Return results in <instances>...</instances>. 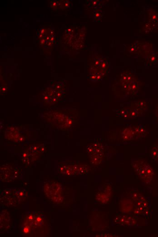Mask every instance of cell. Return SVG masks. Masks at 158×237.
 Masks as SVG:
<instances>
[{
  "label": "cell",
  "mask_w": 158,
  "mask_h": 237,
  "mask_svg": "<svg viewBox=\"0 0 158 237\" xmlns=\"http://www.w3.org/2000/svg\"><path fill=\"white\" fill-rule=\"evenodd\" d=\"M42 36H43V35H42V34H40V35H39V38H41L42 37Z\"/></svg>",
  "instance_id": "d4e9b609"
},
{
  "label": "cell",
  "mask_w": 158,
  "mask_h": 237,
  "mask_svg": "<svg viewBox=\"0 0 158 237\" xmlns=\"http://www.w3.org/2000/svg\"><path fill=\"white\" fill-rule=\"evenodd\" d=\"M45 29H42L41 31V33L42 34H43V33H44V32H45Z\"/></svg>",
  "instance_id": "603a6c76"
},
{
  "label": "cell",
  "mask_w": 158,
  "mask_h": 237,
  "mask_svg": "<svg viewBox=\"0 0 158 237\" xmlns=\"http://www.w3.org/2000/svg\"><path fill=\"white\" fill-rule=\"evenodd\" d=\"M156 110H158V104L157 105V106H156Z\"/></svg>",
  "instance_id": "83f0119b"
},
{
  "label": "cell",
  "mask_w": 158,
  "mask_h": 237,
  "mask_svg": "<svg viewBox=\"0 0 158 237\" xmlns=\"http://www.w3.org/2000/svg\"><path fill=\"white\" fill-rule=\"evenodd\" d=\"M149 18L150 24L153 25L158 24V13L154 9H151L149 12Z\"/></svg>",
  "instance_id": "277c9868"
},
{
  "label": "cell",
  "mask_w": 158,
  "mask_h": 237,
  "mask_svg": "<svg viewBox=\"0 0 158 237\" xmlns=\"http://www.w3.org/2000/svg\"><path fill=\"white\" fill-rule=\"evenodd\" d=\"M133 206V202L131 199L128 198L124 199L119 202L120 212L124 214L129 213L132 210Z\"/></svg>",
  "instance_id": "3957f363"
},
{
  "label": "cell",
  "mask_w": 158,
  "mask_h": 237,
  "mask_svg": "<svg viewBox=\"0 0 158 237\" xmlns=\"http://www.w3.org/2000/svg\"><path fill=\"white\" fill-rule=\"evenodd\" d=\"M123 138L125 140L132 139L135 136L134 131L130 128H127L122 133Z\"/></svg>",
  "instance_id": "5b68a950"
},
{
  "label": "cell",
  "mask_w": 158,
  "mask_h": 237,
  "mask_svg": "<svg viewBox=\"0 0 158 237\" xmlns=\"http://www.w3.org/2000/svg\"><path fill=\"white\" fill-rule=\"evenodd\" d=\"M147 60L150 64H155L158 61V55L154 52L150 53L147 57Z\"/></svg>",
  "instance_id": "ba28073f"
},
{
  "label": "cell",
  "mask_w": 158,
  "mask_h": 237,
  "mask_svg": "<svg viewBox=\"0 0 158 237\" xmlns=\"http://www.w3.org/2000/svg\"><path fill=\"white\" fill-rule=\"evenodd\" d=\"M87 151L88 153L91 154H93L94 152V149L93 146L92 145H89L88 147L87 148Z\"/></svg>",
  "instance_id": "9a60e30c"
},
{
  "label": "cell",
  "mask_w": 158,
  "mask_h": 237,
  "mask_svg": "<svg viewBox=\"0 0 158 237\" xmlns=\"http://www.w3.org/2000/svg\"><path fill=\"white\" fill-rule=\"evenodd\" d=\"M134 131L135 135H137L138 137H141L146 135V131L143 126H139L136 127Z\"/></svg>",
  "instance_id": "52a82bcc"
},
{
  "label": "cell",
  "mask_w": 158,
  "mask_h": 237,
  "mask_svg": "<svg viewBox=\"0 0 158 237\" xmlns=\"http://www.w3.org/2000/svg\"><path fill=\"white\" fill-rule=\"evenodd\" d=\"M134 105H135V107L137 108L138 109H139L142 112L144 110H145L147 108V105L145 102H136L134 103Z\"/></svg>",
  "instance_id": "30bf717a"
},
{
  "label": "cell",
  "mask_w": 158,
  "mask_h": 237,
  "mask_svg": "<svg viewBox=\"0 0 158 237\" xmlns=\"http://www.w3.org/2000/svg\"><path fill=\"white\" fill-rule=\"evenodd\" d=\"M102 155L97 154H92L91 157V161L94 165H99L101 163L102 160Z\"/></svg>",
  "instance_id": "9c48e42d"
},
{
  "label": "cell",
  "mask_w": 158,
  "mask_h": 237,
  "mask_svg": "<svg viewBox=\"0 0 158 237\" xmlns=\"http://www.w3.org/2000/svg\"><path fill=\"white\" fill-rule=\"evenodd\" d=\"M155 116L158 120V110H156V112H155Z\"/></svg>",
  "instance_id": "ac0fdd59"
},
{
  "label": "cell",
  "mask_w": 158,
  "mask_h": 237,
  "mask_svg": "<svg viewBox=\"0 0 158 237\" xmlns=\"http://www.w3.org/2000/svg\"><path fill=\"white\" fill-rule=\"evenodd\" d=\"M105 193L101 192L99 193L97 195V199L99 201L103 203H107L109 199V195L110 193L105 191Z\"/></svg>",
  "instance_id": "8992f818"
},
{
  "label": "cell",
  "mask_w": 158,
  "mask_h": 237,
  "mask_svg": "<svg viewBox=\"0 0 158 237\" xmlns=\"http://www.w3.org/2000/svg\"><path fill=\"white\" fill-rule=\"evenodd\" d=\"M99 12H97V13H96V17H99Z\"/></svg>",
  "instance_id": "7402d4cb"
},
{
  "label": "cell",
  "mask_w": 158,
  "mask_h": 237,
  "mask_svg": "<svg viewBox=\"0 0 158 237\" xmlns=\"http://www.w3.org/2000/svg\"><path fill=\"white\" fill-rule=\"evenodd\" d=\"M117 115L120 117H123L124 118H128L129 116V110L122 109L117 113Z\"/></svg>",
  "instance_id": "8fae6325"
},
{
  "label": "cell",
  "mask_w": 158,
  "mask_h": 237,
  "mask_svg": "<svg viewBox=\"0 0 158 237\" xmlns=\"http://www.w3.org/2000/svg\"><path fill=\"white\" fill-rule=\"evenodd\" d=\"M56 96L57 98H60V97L61 96V92L57 93Z\"/></svg>",
  "instance_id": "e0dca14e"
},
{
  "label": "cell",
  "mask_w": 158,
  "mask_h": 237,
  "mask_svg": "<svg viewBox=\"0 0 158 237\" xmlns=\"http://www.w3.org/2000/svg\"><path fill=\"white\" fill-rule=\"evenodd\" d=\"M131 165L140 178L147 183L152 180L154 175L153 169L146 161L142 160L133 161Z\"/></svg>",
  "instance_id": "6da1fadb"
},
{
  "label": "cell",
  "mask_w": 158,
  "mask_h": 237,
  "mask_svg": "<svg viewBox=\"0 0 158 237\" xmlns=\"http://www.w3.org/2000/svg\"><path fill=\"white\" fill-rule=\"evenodd\" d=\"M93 5H96V4H97V2H96V1L93 2Z\"/></svg>",
  "instance_id": "4316f807"
},
{
  "label": "cell",
  "mask_w": 158,
  "mask_h": 237,
  "mask_svg": "<svg viewBox=\"0 0 158 237\" xmlns=\"http://www.w3.org/2000/svg\"><path fill=\"white\" fill-rule=\"evenodd\" d=\"M54 33V32L53 31H51V35H53V34Z\"/></svg>",
  "instance_id": "484cf974"
},
{
  "label": "cell",
  "mask_w": 158,
  "mask_h": 237,
  "mask_svg": "<svg viewBox=\"0 0 158 237\" xmlns=\"http://www.w3.org/2000/svg\"><path fill=\"white\" fill-rule=\"evenodd\" d=\"M54 39H55L54 38H53V37H52L51 38V39H50V40H51V41H54Z\"/></svg>",
  "instance_id": "cb8c5ba5"
},
{
  "label": "cell",
  "mask_w": 158,
  "mask_h": 237,
  "mask_svg": "<svg viewBox=\"0 0 158 237\" xmlns=\"http://www.w3.org/2000/svg\"><path fill=\"white\" fill-rule=\"evenodd\" d=\"M101 78H102V77H101V75H98V76H97V79L98 80H99L101 79Z\"/></svg>",
  "instance_id": "d6986e66"
},
{
  "label": "cell",
  "mask_w": 158,
  "mask_h": 237,
  "mask_svg": "<svg viewBox=\"0 0 158 237\" xmlns=\"http://www.w3.org/2000/svg\"><path fill=\"white\" fill-rule=\"evenodd\" d=\"M102 69L103 70H104V69H106V68L107 67V63H105V62H104V63L102 64Z\"/></svg>",
  "instance_id": "2e32d148"
},
{
  "label": "cell",
  "mask_w": 158,
  "mask_h": 237,
  "mask_svg": "<svg viewBox=\"0 0 158 237\" xmlns=\"http://www.w3.org/2000/svg\"><path fill=\"white\" fill-rule=\"evenodd\" d=\"M139 89V85L137 82H132L130 84V90L132 94L136 93Z\"/></svg>",
  "instance_id": "7c38bea8"
},
{
  "label": "cell",
  "mask_w": 158,
  "mask_h": 237,
  "mask_svg": "<svg viewBox=\"0 0 158 237\" xmlns=\"http://www.w3.org/2000/svg\"><path fill=\"white\" fill-rule=\"evenodd\" d=\"M99 64H100V62H99V61H96V62H95V64H96V65H99Z\"/></svg>",
  "instance_id": "ffe728a7"
},
{
  "label": "cell",
  "mask_w": 158,
  "mask_h": 237,
  "mask_svg": "<svg viewBox=\"0 0 158 237\" xmlns=\"http://www.w3.org/2000/svg\"><path fill=\"white\" fill-rule=\"evenodd\" d=\"M151 157L154 159L157 160L158 159V146L154 147L151 152Z\"/></svg>",
  "instance_id": "4fadbf2b"
},
{
  "label": "cell",
  "mask_w": 158,
  "mask_h": 237,
  "mask_svg": "<svg viewBox=\"0 0 158 237\" xmlns=\"http://www.w3.org/2000/svg\"><path fill=\"white\" fill-rule=\"evenodd\" d=\"M139 114V112L134 108L132 110H129V116L131 118H134L136 117Z\"/></svg>",
  "instance_id": "5bb4252c"
},
{
  "label": "cell",
  "mask_w": 158,
  "mask_h": 237,
  "mask_svg": "<svg viewBox=\"0 0 158 237\" xmlns=\"http://www.w3.org/2000/svg\"><path fill=\"white\" fill-rule=\"evenodd\" d=\"M117 224L124 226H134L137 224V219L132 216L117 215L114 219Z\"/></svg>",
  "instance_id": "7a4b0ae2"
},
{
  "label": "cell",
  "mask_w": 158,
  "mask_h": 237,
  "mask_svg": "<svg viewBox=\"0 0 158 237\" xmlns=\"http://www.w3.org/2000/svg\"><path fill=\"white\" fill-rule=\"evenodd\" d=\"M45 39H42L41 41V43L42 44H44V43H45Z\"/></svg>",
  "instance_id": "44dd1931"
}]
</instances>
